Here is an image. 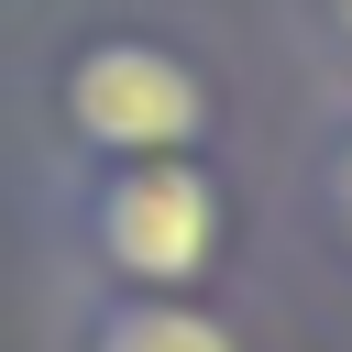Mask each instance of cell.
Instances as JSON below:
<instances>
[{
	"mask_svg": "<svg viewBox=\"0 0 352 352\" xmlns=\"http://www.w3.org/2000/svg\"><path fill=\"white\" fill-rule=\"evenodd\" d=\"M209 220H220V198H209L198 165H143V176L110 187L99 242H110L121 275H154V286H165V275H198V264H209Z\"/></svg>",
	"mask_w": 352,
	"mask_h": 352,
	"instance_id": "2",
	"label": "cell"
},
{
	"mask_svg": "<svg viewBox=\"0 0 352 352\" xmlns=\"http://www.w3.org/2000/svg\"><path fill=\"white\" fill-rule=\"evenodd\" d=\"M330 11H341V33H352V0H330Z\"/></svg>",
	"mask_w": 352,
	"mask_h": 352,
	"instance_id": "5",
	"label": "cell"
},
{
	"mask_svg": "<svg viewBox=\"0 0 352 352\" xmlns=\"http://www.w3.org/2000/svg\"><path fill=\"white\" fill-rule=\"evenodd\" d=\"M341 231H352V154H341Z\"/></svg>",
	"mask_w": 352,
	"mask_h": 352,
	"instance_id": "4",
	"label": "cell"
},
{
	"mask_svg": "<svg viewBox=\"0 0 352 352\" xmlns=\"http://www.w3.org/2000/svg\"><path fill=\"white\" fill-rule=\"evenodd\" d=\"M99 352H231V330L198 319V308H121Z\"/></svg>",
	"mask_w": 352,
	"mask_h": 352,
	"instance_id": "3",
	"label": "cell"
},
{
	"mask_svg": "<svg viewBox=\"0 0 352 352\" xmlns=\"http://www.w3.org/2000/svg\"><path fill=\"white\" fill-rule=\"evenodd\" d=\"M66 110H77V132L110 143V154H176V143L198 132V77H187L176 55H154V44H99V55L77 66Z\"/></svg>",
	"mask_w": 352,
	"mask_h": 352,
	"instance_id": "1",
	"label": "cell"
}]
</instances>
